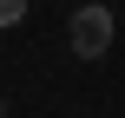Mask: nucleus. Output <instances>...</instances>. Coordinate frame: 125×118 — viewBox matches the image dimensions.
Returning a JSON list of instances; mask_svg holds the SVG:
<instances>
[{
  "label": "nucleus",
  "mask_w": 125,
  "mask_h": 118,
  "mask_svg": "<svg viewBox=\"0 0 125 118\" xmlns=\"http://www.w3.org/2000/svg\"><path fill=\"white\" fill-rule=\"evenodd\" d=\"M112 33H119V26H112V7H105V0H86V7L73 13V26H66V39H73L79 59H105V53H112Z\"/></svg>",
  "instance_id": "nucleus-1"
},
{
  "label": "nucleus",
  "mask_w": 125,
  "mask_h": 118,
  "mask_svg": "<svg viewBox=\"0 0 125 118\" xmlns=\"http://www.w3.org/2000/svg\"><path fill=\"white\" fill-rule=\"evenodd\" d=\"M26 20V0H0V26H20Z\"/></svg>",
  "instance_id": "nucleus-2"
}]
</instances>
